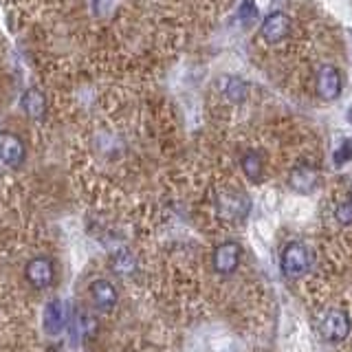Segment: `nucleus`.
Listing matches in <instances>:
<instances>
[{
  "label": "nucleus",
  "mask_w": 352,
  "mask_h": 352,
  "mask_svg": "<svg viewBox=\"0 0 352 352\" xmlns=\"http://www.w3.org/2000/svg\"><path fill=\"white\" fill-rule=\"evenodd\" d=\"M91 297L97 308H102V311H113L119 302V293L113 284L108 280H95L91 282Z\"/></svg>",
  "instance_id": "f8f14e48"
},
{
  "label": "nucleus",
  "mask_w": 352,
  "mask_h": 352,
  "mask_svg": "<svg viewBox=\"0 0 352 352\" xmlns=\"http://www.w3.org/2000/svg\"><path fill=\"white\" fill-rule=\"evenodd\" d=\"M348 117H350V121H352V106H350V115H348Z\"/></svg>",
  "instance_id": "aec40b11"
},
{
  "label": "nucleus",
  "mask_w": 352,
  "mask_h": 352,
  "mask_svg": "<svg viewBox=\"0 0 352 352\" xmlns=\"http://www.w3.org/2000/svg\"><path fill=\"white\" fill-rule=\"evenodd\" d=\"M240 256H242V249L238 242H223V245H218L216 251H214V269L216 273L220 275H229L238 269L240 264Z\"/></svg>",
  "instance_id": "1a4fd4ad"
},
{
  "label": "nucleus",
  "mask_w": 352,
  "mask_h": 352,
  "mask_svg": "<svg viewBox=\"0 0 352 352\" xmlns=\"http://www.w3.org/2000/svg\"><path fill=\"white\" fill-rule=\"evenodd\" d=\"M216 212L225 220H242L251 212V201L240 190H220L216 194Z\"/></svg>",
  "instance_id": "f03ea898"
},
{
  "label": "nucleus",
  "mask_w": 352,
  "mask_h": 352,
  "mask_svg": "<svg viewBox=\"0 0 352 352\" xmlns=\"http://www.w3.org/2000/svg\"><path fill=\"white\" fill-rule=\"evenodd\" d=\"M42 326H44V333L51 337H58L62 330L69 326V313H66V306L62 300H51L44 306Z\"/></svg>",
  "instance_id": "6e6552de"
},
{
  "label": "nucleus",
  "mask_w": 352,
  "mask_h": 352,
  "mask_svg": "<svg viewBox=\"0 0 352 352\" xmlns=\"http://www.w3.org/2000/svg\"><path fill=\"white\" fill-rule=\"evenodd\" d=\"M348 161H352V139L341 141V146L335 152V165H346Z\"/></svg>",
  "instance_id": "a211bd4d"
},
{
  "label": "nucleus",
  "mask_w": 352,
  "mask_h": 352,
  "mask_svg": "<svg viewBox=\"0 0 352 352\" xmlns=\"http://www.w3.org/2000/svg\"><path fill=\"white\" fill-rule=\"evenodd\" d=\"M240 168L245 172V176L251 181V183H260L262 181V172H264V163H262V157L260 152L256 150H249L242 154L240 159Z\"/></svg>",
  "instance_id": "2eb2a0df"
},
{
  "label": "nucleus",
  "mask_w": 352,
  "mask_h": 352,
  "mask_svg": "<svg viewBox=\"0 0 352 352\" xmlns=\"http://www.w3.org/2000/svg\"><path fill=\"white\" fill-rule=\"evenodd\" d=\"M313 264H315L313 249L300 240H293L282 249L280 269L286 278H302V275H306L313 269Z\"/></svg>",
  "instance_id": "f257e3e1"
},
{
  "label": "nucleus",
  "mask_w": 352,
  "mask_h": 352,
  "mask_svg": "<svg viewBox=\"0 0 352 352\" xmlns=\"http://www.w3.org/2000/svg\"><path fill=\"white\" fill-rule=\"evenodd\" d=\"M289 31H291V20L286 14H282V11H273V14H269L264 18L262 29H260L264 42H269V44L282 42L286 36H289Z\"/></svg>",
  "instance_id": "9d476101"
},
{
  "label": "nucleus",
  "mask_w": 352,
  "mask_h": 352,
  "mask_svg": "<svg viewBox=\"0 0 352 352\" xmlns=\"http://www.w3.org/2000/svg\"><path fill=\"white\" fill-rule=\"evenodd\" d=\"M27 159V148L14 132H0V161L9 168H20Z\"/></svg>",
  "instance_id": "423d86ee"
},
{
  "label": "nucleus",
  "mask_w": 352,
  "mask_h": 352,
  "mask_svg": "<svg viewBox=\"0 0 352 352\" xmlns=\"http://www.w3.org/2000/svg\"><path fill=\"white\" fill-rule=\"evenodd\" d=\"M350 317L346 311L341 308H330V311L322 317V324H319V330H322V337L326 341H344L350 335Z\"/></svg>",
  "instance_id": "20e7f679"
},
{
  "label": "nucleus",
  "mask_w": 352,
  "mask_h": 352,
  "mask_svg": "<svg viewBox=\"0 0 352 352\" xmlns=\"http://www.w3.org/2000/svg\"><path fill=\"white\" fill-rule=\"evenodd\" d=\"M319 179H322V174L311 163H300L295 165L289 174V185L291 190L297 192V194H313L317 187H319Z\"/></svg>",
  "instance_id": "39448f33"
},
{
  "label": "nucleus",
  "mask_w": 352,
  "mask_h": 352,
  "mask_svg": "<svg viewBox=\"0 0 352 352\" xmlns=\"http://www.w3.org/2000/svg\"><path fill=\"white\" fill-rule=\"evenodd\" d=\"M20 108L31 121H42L44 117H47V97H44V93L40 91V88L31 86L22 93Z\"/></svg>",
  "instance_id": "9b49d317"
},
{
  "label": "nucleus",
  "mask_w": 352,
  "mask_h": 352,
  "mask_svg": "<svg viewBox=\"0 0 352 352\" xmlns=\"http://www.w3.org/2000/svg\"><path fill=\"white\" fill-rule=\"evenodd\" d=\"M256 14H258V9H256V5H253V0H242V5H240V18L245 20V22H249V20L256 18Z\"/></svg>",
  "instance_id": "6ab92c4d"
},
{
  "label": "nucleus",
  "mask_w": 352,
  "mask_h": 352,
  "mask_svg": "<svg viewBox=\"0 0 352 352\" xmlns=\"http://www.w3.org/2000/svg\"><path fill=\"white\" fill-rule=\"evenodd\" d=\"M110 271L115 275H121V278H128V275L137 271V258L128 249H119L110 256Z\"/></svg>",
  "instance_id": "4468645a"
},
{
  "label": "nucleus",
  "mask_w": 352,
  "mask_h": 352,
  "mask_svg": "<svg viewBox=\"0 0 352 352\" xmlns=\"http://www.w3.org/2000/svg\"><path fill=\"white\" fill-rule=\"evenodd\" d=\"M25 278H27V282L33 286V289H38V291L49 289V286H53V282H55V264H53V260L47 258V256L31 258L27 262V267H25Z\"/></svg>",
  "instance_id": "7ed1b4c3"
},
{
  "label": "nucleus",
  "mask_w": 352,
  "mask_h": 352,
  "mask_svg": "<svg viewBox=\"0 0 352 352\" xmlns=\"http://www.w3.org/2000/svg\"><path fill=\"white\" fill-rule=\"evenodd\" d=\"M71 328L75 337H88L95 330V319L84 311H77L71 319Z\"/></svg>",
  "instance_id": "dca6fc26"
},
{
  "label": "nucleus",
  "mask_w": 352,
  "mask_h": 352,
  "mask_svg": "<svg viewBox=\"0 0 352 352\" xmlns=\"http://www.w3.org/2000/svg\"><path fill=\"white\" fill-rule=\"evenodd\" d=\"M315 84H317V95L322 97L324 102H335L341 95V75L335 66H330V64L319 66Z\"/></svg>",
  "instance_id": "0eeeda50"
},
{
  "label": "nucleus",
  "mask_w": 352,
  "mask_h": 352,
  "mask_svg": "<svg viewBox=\"0 0 352 352\" xmlns=\"http://www.w3.org/2000/svg\"><path fill=\"white\" fill-rule=\"evenodd\" d=\"M335 218L339 225H352V190L348 194V201L335 209Z\"/></svg>",
  "instance_id": "f3484780"
},
{
  "label": "nucleus",
  "mask_w": 352,
  "mask_h": 352,
  "mask_svg": "<svg viewBox=\"0 0 352 352\" xmlns=\"http://www.w3.org/2000/svg\"><path fill=\"white\" fill-rule=\"evenodd\" d=\"M220 93H223L231 104H242L247 99V93H249V86L240 80V77H220Z\"/></svg>",
  "instance_id": "ddd939ff"
}]
</instances>
